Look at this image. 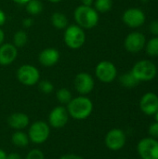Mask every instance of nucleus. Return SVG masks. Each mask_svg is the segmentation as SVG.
I'll use <instances>...</instances> for the list:
<instances>
[{"instance_id": "obj_27", "label": "nucleus", "mask_w": 158, "mask_h": 159, "mask_svg": "<svg viewBox=\"0 0 158 159\" xmlns=\"http://www.w3.org/2000/svg\"><path fill=\"white\" fill-rule=\"evenodd\" d=\"M25 159H45V155L39 149H32L27 154Z\"/></svg>"}, {"instance_id": "obj_25", "label": "nucleus", "mask_w": 158, "mask_h": 159, "mask_svg": "<svg viewBox=\"0 0 158 159\" xmlns=\"http://www.w3.org/2000/svg\"><path fill=\"white\" fill-rule=\"evenodd\" d=\"M146 52L151 57H157L158 56V36H155L151 38L147 44L145 45Z\"/></svg>"}, {"instance_id": "obj_14", "label": "nucleus", "mask_w": 158, "mask_h": 159, "mask_svg": "<svg viewBox=\"0 0 158 159\" xmlns=\"http://www.w3.org/2000/svg\"><path fill=\"white\" fill-rule=\"evenodd\" d=\"M140 108L143 114L153 116L158 110V96L154 92L145 93L140 101Z\"/></svg>"}, {"instance_id": "obj_9", "label": "nucleus", "mask_w": 158, "mask_h": 159, "mask_svg": "<svg viewBox=\"0 0 158 159\" xmlns=\"http://www.w3.org/2000/svg\"><path fill=\"white\" fill-rule=\"evenodd\" d=\"M126 134L120 129H113L108 131L105 136L104 143L107 148L112 151H118L126 144Z\"/></svg>"}, {"instance_id": "obj_7", "label": "nucleus", "mask_w": 158, "mask_h": 159, "mask_svg": "<svg viewBox=\"0 0 158 159\" xmlns=\"http://www.w3.org/2000/svg\"><path fill=\"white\" fill-rule=\"evenodd\" d=\"M137 151L142 159H158V141L154 138H143L138 145Z\"/></svg>"}, {"instance_id": "obj_19", "label": "nucleus", "mask_w": 158, "mask_h": 159, "mask_svg": "<svg viewBox=\"0 0 158 159\" xmlns=\"http://www.w3.org/2000/svg\"><path fill=\"white\" fill-rule=\"evenodd\" d=\"M11 142H12V143L16 147L23 148V147H26L29 144L30 140H29L28 134L24 133L23 131L17 130V131H15L12 134V136H11Z\"/></svg>"}, {"instance_id": "obj_31", "label": "nucleus", "mask_w": 158, "mask_h": 159, "mask_svg": "<svg viewBox=\"0 0 158 159\" xmlns=\"http://www.w3.org/2000/svg\"><path fill=\"white\" fill-rule=\"evenodd\" d=\"M34 24V20L32 18H25L22 20V26L25 28H30Z\"/></svg>"}, {"instance_id": "obj_10", "label": "nucleus", "mask_w": 158, "mask_h": 159, "mask_svg": "<svg viewBox=\"0 0 158 159\" xmlns=\"http://www.w3.org/2000/svg\"><path fill=\"white\" fill-rule=\"evenodd\" d=\"M146 20L144 12L137 7L128 8L122 15L123 22L130 28H139L144 24Z\"/></svg>"}, {"instance_id": "obj_36", "label": "nucleus", "mask_w": 158, "mask_h": 159, "mask_svg": "<svg viewBox=\"0 0 158 159\" xmlns=\"http://www.w3.org/2000/svg\"><path fill=\"white\" fill-rule=\"evenodd\" d=\"M12 1L19 4V5H26L30 0H12Z\"/></svg>"}, {"instance_id": "obj_18", "label": "nucleus", "mask_w": 158, "mask_h": 159, "mask_svg": "<svg viewBox=\"0 0 158 159\" xmlns=\"http://www.w3.org/2000/svg\"><path fill=\"white\" fill-rule=\"evenodd\" d=\"M51 24L59 30H63L68 26V19L64 13L54 12L50 17Z\"/></svg>"}, {"instance_id": "obj_3", "label": "nucleus", "mask_w": 158, "mask_h": 159, "mask_svg": "<svg viewBox=\"0 0 158 159\" xmlns=\"http://www.w3.org/2000/svg\"><path fill=\"white\" fill-rule=\"evenodd\" d=\"M64 30L63 40L69 48L78 49L84 46L86 42V33L83 28L77 24H72L68 25Z\"/></svg>"}, {"instance_id": "obj_2", "label": "nucleus", "mask_w": 158, "mask_h": 159, "mask_svg": "<svg viewBox=\"0 0 158 159\" xmlns=\"http://www.w3.org/2000/svg\"><path fill=\"white\" fill-rule=\"evenodd\" d=\"M74 19L81 28L92 29L98 24L100 17L99 12L94 7L80 5L74 11Z\"/></svg>"}, {"instance_id": "obj_11", "label": "nucleus", "mask_w": 158, "mask_h": 159, "mask_svg": "<svg viewBox=\"0 0 158 159\" xmlns=\"http://www.w3.org/2000/svg\"><path fill=\"white\" fill-rule=\"evenodd\" d=\"M74 85L75 90L80 95L86 96L93 90L95 82H94L93 77L88 73L81 72L75 75Z\"/></svg>"}, {"instance_id": "obj_23", "label": "nucleus", "mask_w": 158, "mask_h": 159, "mask_svg": "<svg viewBox=\"0 0 158 159\" xmlns=\"http://www.w3.org/2000/svg\"><path fill=\"white\" fill-rule=\"evenodd\" d=\"M56 98L58 100V102L61 104H68L70 102V101L73 99L72 93L69 89L62 88L60 89L57 93H56Z\"/></svg>"}, {"instance_id": "obj_35", "label": "nucleus", "mask_w": 158, "mask_h": 159, "mask_svg": "<svg viewBox=\"0 0 158 159\" xmlns=\"http://www.w3.org/2000/svg\"><path fill=\"white\" fill-rule=\"evenodd\" d=\"M4 40H5V33L0 28V46L4 43Z\"/></svg>"}, {"instance_id": "obj_4", "label": "nucleus", "mask_w": 158, "mask_h": 159, "mask_svg": "<svg viewBox=\"0 0 158 159\" xmlns=\"http://www.w3.org/2000/svg\"><path fill=\"white\" fill-rule=\"evenodd\" d=\"M130 72L139 82L151 81L156 76L157 68L153 61L148 60H142L134 64Z\"/></svg>"}, {"instance_id": "obj_6", "label": "nucleus", "mask_w": 158, "mask_h": 159, "mask_svg": "<svg viewBox=\"0 0 158 159\" xmlns=\"http://www.w3.org/2000/svg\"><path fill=\"white\" fill-rule=\"evenodd\" d=\"M17 78L24 86H34L39 82L40 73L38 69L31 64H23L17 71Z\"/></svg>"}, {"instance_id": "obj_38", "label": "nucleus", "mask_w": 158, "mask_h": 159, "mask_svg": "<svg viewBox=\"0 0 158 159\" xmlns=\"http://www.w3.org/2000/svg\"><path fill=\"white\" fill-rule=\"evenodd\" d=\"M48 2H50V3H53V4H56V3H60L61 1H62V0H47Z\"/></svg>"}, {"instance_id": "obj_29", "label": "nucleus", "mask_w": 158, "mask_h": 159, "mask_svg": "<svg viewBox=\"0 0 158 159\" xmlns=\"http://www.w3.org/2000/svg\"><path fill=\"white\" fill-rule=\"evenodd\" d=\"M149 30L152 34H154L155 36H158V20L151 21L149 25Z\"/></svg>"}, {"instance_id": "obj_32", "label": "nucleus", "mask_w": 158, "mask_h": 159, "mask_svg": "<svg viewBox=\"0 0 158 159\" xmlns=\"http://www.w3.org/2000/svg\"><path fill=\"white\" fill-rule=\"evenodd\" d=\"M6 20H7V16H6L5 12L0 8V27L5 24Z\"/></svg>"}, {"instance_id": "obj_1", "label": "nucleus", "mask_w": 158, "mask_h": 159, "mask_svg": "<svg viewBox=\"0 0 158 159\" xmlns=\"http://www.w3.org/2000/svg\"><path fill=\"white\" fill-rule=\"evenodd\" d=\"M69 116L76 120H84L90 116L93 111L92 101L83 95L73 98L66 107Z\"/></svg>"}, {"instance_id": "obj_33", "label": "nucleus", "mask_w": 158, "mask_h": 159, "mask_svg": "<svg viewBox=\"0 0 158 159\" xmlns=\"http://www.w3.org/2000/svg\"><path fill=\"white\" fill-rule=\"evenodd\" d=\"M7 159H22L21 157L18 154V153H15V152H12L8 155H7Z\"/></svg>"}, {"instance_id": "obj_22", "label": "nucleus", "mask_w": 158, "mask_h": 159, "mask_svg": "<svg viewBox=\"0 0 158 159\" xmlns=\"http://www.w3.org/2000/svg\"><path fill=\"white\" fill-rule=\"evenodd\" d=\"M27 42H28V35H27L25 31L19 30L14 34V35H13V45L17 48L24 47L27 44Z\"/></svg>"}, {"instance_id": "obj_24", "label": "nucleus", "mask_w": 158, "mask_h": 159, "mask_svg": "<svg viewBox=\"0 0 158 159\" xmlns=\"http://www.w3.org/2000/svg\"><path fill=\"white\" fill-rule=\"evenodd\" d=\"M113 7V0H95L94 8L101 13L108 12Z\"/></svg>"}, {"instance_id": "obj_34", "label": "nucleus", "mask_w": 158, "mask_h": 159, "mask_svg": "<svg viewBox=\"0 0 158 159\" xmlns=\"http://www.w3.org/2000/svg\"><path fill=\"white\" fill-rule=\"evenodd\" d=\"M81 5L87 6V7H91L93 4V0H81Z\"/></svg>"}, {"instance_id": "obj_30", "label": "nucleus", "mask_w": 158, "mask_h": 159, "mask_svg": "<svg viewBox=\"0 0 158 159\" xmlns=\"http://www.w3.org/2000/svg\"><path fill=\"white\" fill-rule=\"evenodd\" d=\"M60 159H85L84 157H82L81 156L75 155V154H66L61 156Z\"/></svg>"}, {"instance_id": "obj_39", "label": "nucleus", "mask_w": 158, "mask_h": 159, "mask_svg": "<svg viewBox=\"0 0 158 159\" xmlns=\"http://www.w3.org/2000/svg\"><path fill=\"white\" fill-rule=\"evenodd\" d=\"M155 115H156V122H158V110L156 111V113Z\"/></svg>"}, {"instance_id": "obj_5", "label": "nucleus", "mask_w": 158, "mask_h": 159, "mask_svg": "<svg viewBox=\"0 0 158 159\" xmlns=\"http://www.w3.org/2000/svg\"><path fill=\"white\" fill-rule=\"evenodd\" d=\"M50 134V128L47 123L42 120L34 122L28 130L29 140L35 144H42L47 141Z\"/></svg>"}, {"instance_id": "obj_16", "label": "nucleus", "mask_w": 158, "mask_h": 159, "mask_svg": "<svg viewBox=\"0 0 158 159\" xmlns=\"http://www.w3.org/2000/svg\"><path fill=\"white\" fill-rule=\"evenodd\" d=\"M61 54L57 48H47L43 49L38 56V61L41 65L45 67H51L55 65L60 60Z\"/></svg>"}, {"instance_id": "obj_20", "label": "nucleus", "mask_w": 158, "mask_h": 159, "mask_svg": "<svg viewBox=\"0 0 158 159\" xmlns=\"http://www.w3.org/2000/svg\"><path fill=\"white\" fill-rule=\"evenodd\" d=\"M26 11L28 14L36 16L43 11V4L40 0H30L26 5Z\"/></svg>"}, {"instance_id": "obj_21", "label": "nucleus", "mask_w": 158, "mask_h": 159, "mask_svg": "<svg viewBox=\"0 0 158 159\" xmlns=\"http://www.w3.org/2000/svg\"><path fill=\"white\" fill-rule=\"evenodd\" d=\"M119 82L123 87H126V88H134L139 83V81L135 78V76L132 75L131 72L123 74L119 77Z\"/></svg>"}, {"instance_id": "obj_13", "label": "nucleus", "mask_w": 158, "mask_h": 159, "mask_svg": "<svg viewBox=\"0 0 158 159\" xmlns=\"http://www.w3.org/2000/svg\"><path fill=\"white\" fill-rule=\"evenodd\" d=\"M69 120V114L64 106L59 105L51 110L48 116V123L54 129L63 128Z\"/></svg>"}, {"instance_id": "obj_28", "label": "nucleus", "mask_w": 158, "mask_h": 159, "mask_svg": "<svg viewBox=\"0 0 158 159\" xmlns=\"http://www.w3.org/2000/svg\"><path fill=\"white\" fill-rule=\"evenodd\" d=\"M149 134L151 136V138L154 139H158V122H155L153 124H151V126L149 127Z\"/></svg>"}, {"instance_id": "obj_8", "label": "nucleus", "mask_w": 158, "mask_h": 159, "mask_svg": "<svg viewBox=\"0 0 158 159\" xmlns=\"http://www.w3.org/2000/svg\"><path fill=\"white\" fill-rule=\"evenodd\" d=\"M95 75L101 82L111 83L116 78L117 69L113 62L109 61H102L95 68Z\"/></svg>"}, {"instance_id": "obj_15", "label": "nucleus", "mask_w": 158, "mask_h": 159, "mask_svg": "<svg viewBox=\"0 0 158 159\" xmlns=\"http://www.w3.org/2000/svg\"><path fill=\"white\" fill-rule=\"evenodd\" d=\"M18 56V48L9 43H3L0 46V65L11 64Z\"/></svg>"}, {"instance_id": "obj_17", "label": "nucleus", "mask_w": 158, "mask_h": 159, "mask_svg": "<svg viewBox=\"0 0 158 159\" xmlns=\"http://www.w3.org/2000/svg\"><path fill=\"white\" fill-rule=\"evenodd\" d=\"M7 123L9 127L13 129L21 130L28 127L30 123V118L24 113H13L8 116Z\"/></svg>"}, {"instance_id": "obj_40", "label": "nucleus", "mask_w": 158, "mask_h": 159, "mask_svg": "<svg viewBox=\"0 0 158 159\" xmlns=\"http://www.w3.org/2000/svg\"><path fill=\"white\" fill-rule=\"evenodd\" d=\"M149 1H150V0H142V3H148Z\"/></svg>"}, {"instance_id": "obj_12", "label": "nucleus", "mask_w": 158, "mask_h": 159, "mask_svg": "<svg viewBox=\"0 0 158 159\" xmlns=\"http://www.w3.org/2000/svg\"><path fill=\"white\" fill-rule=\"evenodd\" d=\"M146 45L145 35L140 32H132L127 35L124 41L125 48L131 53L141 51Z\"/></svg>"}, {"instance_id": "obj_37", "label": "nucleus", "mask_w": 158, "mask_h": 159, "mask_svg": "<svg viewBox=\"0 0 158 159\" xmlns=\"http://www.w3.org/2000/svg\"><path fill=\"white\" fill-rule=\"evenodd\" d=\"M0 159H7V153L2 149H0Z\"/></svg>"}, {"instance_id": "obj_26", "label": "nucleus", "mask_w": 158, "mask_h": 159, "mask_svg": "<svg viewBox=\"0 0 158 159\" xmlns=\"http://www.w3.org/2000/svg\"><path fill=\"white\" fill-rule=\"evenodd\" d=\"M38 88L40 89L41 92H43L44 94H50L53 89H54V86L53 84L48 81V80H42L38 83Z\"/></svg>"}]
</instances>
